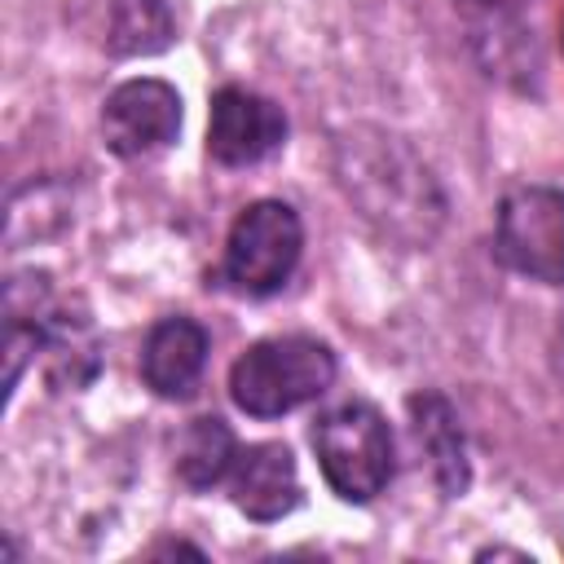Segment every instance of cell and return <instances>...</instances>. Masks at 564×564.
<instances>
[{
    "instance_id": "10",
    "label": "cell",
    "mask_w": 564,
    "mask_h": 564,
    "mask_svg": "<svg viewBox=\"0 0 564 564\" xmlns=\"http://www.w3.org/2000/svg\"><path fill=\"white\" fill-rule=\"evenodd\" d=\"M405 410H410L414 445L423 449V458L432 467V480L441 485L445 498H458L467 489V441H463L454 405L436 392H414Z\"/></svg>"
},
{
    "instance_id": "7",
    "label": "cell",
    "mask_w": 564,
    "mask_h": 564,
    "mask_svg": "<svg viewBox=\"0 0 564 564\" xmlns=\"http://www.w3.org/2000/svg\"><path fill=\"white\" fill-rule=\"evenodd\" d=\"M286 141V115L278 101L251 88H220L207 115V154L225 167H251Z\"/></svg>"
},
{
    "instance_id": "9",
    "label": "cell",
    "mask_w": 564,
    "mask_h": 564,
    "mask_svg": "<svg viewBox=\"0 0 564 564\" xmlns=\"http://www.w3.org/2000/svg\"><path fill=\"white\" fill-rule=\"evenodd\" d=\"M207 366V330L194 317H163L141 344V379L163 401H185Z\"/></svg>"
},
{
    "instance_id": "5",
    "label": "cell",
    "mask_w": 564,
    "mask_h": 564,
    "mask_svg": "<svg viewBox=\"0 0 564 564\" xmlns=\"http://www.w3.org/2000/svg\"><path fill=\"white\" fill-rule=\"evenodd\" d=\"M494 256L533 282H564V189L516 185L494 212Z\"/></svg>"
},
{
    "instance_id": "3",
    "label": "cell",
    "mask_w": 564,
    "mask_h": 564,
    "mask_svg": "<svg viewBox=\"0 0 564 564\" xmlns=\"http://www.w3.org/2000/svg\"><path fill=\"white\" fill-rule=\"evenodd\" d=\"M313 449L326 485L344 502H370L388 489L397 454L388 419L370 401H344L313 423Z\"/></svg>"
},
{
    "instance_id": "12",
    "label": "cell",
    "mask_w": 564,
    "mask_h": 564,
    "mask_svg": "<svg viewBox=\"0 0 564 564\" xmlns=\"http://www.w3.org/2000/svg\"><path fill=\"white\" fill-rule=\"evenodd\" d=\"M40 348H44V370L57 388H79L97 370V335L84 317L70 313H44L40 322Z\"/></svg>"
},
{
    "instance_id": "14",
    "label": "cell",
    "mask_w": 564,
    "mask_h": 564,
    "mask_svg": "<svg viewBox=\"0 0 564 564\" xmlns=\"http://www.w3.org/2000/svg\"><path fill=\"white\" fill-rule=\"evenodd\" d=\"M467 4H480V9H507V4H516V0H467Z\"/></svg>"
},
{
    "instance_id": "6",
    "label": "cell",
    "mask_w": 564,
    "mask_h": 564,
    "mask_svg": "<svg viewBox=\"0 0 564 564\" xmlns=\"http://www.w3.org/2000/svg\"><path fill=\"white\" fill-rule=\"evenodd\" d=\"M181 97L163 79H128L101 106V137L119 159H145L176 141Z\"/></svg>"
},
{
    "instance_id": "2",
    "label": "cell",
    "mask_w": 564,
    "mask_h": 564,
    "mask_svg": "<svg viewBox=\"0 0 564 564\" xmlns=\"http://www.w3.org/2000/svg\"><path fill=\"white\" fill-rule=\"evenodd\" d=\"M335 352L313 335H273L251 344L229 370V397L251 419H278L317 401L335 383Z\"/></svg>"
},
{
    "instance_id": "11",
    "label": "cell",
    "mask_w": 564,
    "mask_h": 564,
    "mask_svg": "<svg viewBox=\"0 0 564 564\" xmlns=\"http://www.w3.org/2000/svg\"><path fill=\"white\" fill-rule=\"evenodd\" d=\"M234 458H238V441L229 432L225 419L216 414H203L194 419L181 441H176V476L189 485V489H212L220 485L229 471H234Z\"/></svg>"
},
{
    "instance_id": "8",
    "label": "cell",
    "mask_w": 564,
    "mask_h": 564,
    "mask_svg": "<svg viewBox=\"0 0 564 564\" xmlns=\"http://www.w3.org/2000/svg\"><path fill=\"white\" fill-rule=\"evenodd\" d=\"M229 494L234 507L251 520H282L300 507V467L286 445L260 441L238 449L234 471H229Z\"/></svg>"
},
{
    "instance_id": "13",
    "label": "cell",
    "mask_w": 564,
    "mask_h": 564,
    "mask_svg": "<svg viewBox=\"0 0 564 564\" xmlns=\"http://www.w3.org/2000/svg\"><path fill=\"white\" fill-rule=\"evenodd\" d=\"M172 44V13L163 0H106V48L115 57H150Z\"/></svg>"
},
{
    "instance_id": "4",
    "label": "cell",
    "mask_w": 564,
    "mask_h": 564,
    "mask_svg": "<svg viewBox=\"0 0 564 564\" xmlns=\"http://www.w3.org/2000/svg\"><path fill=\"white\" fill-rule=\"evenodd\" d=\"M300 251H304V225L295 207L282 198H260L247 203L229 225L220 278L238 295H273L291 282Z\"/></svg>"
},
{
    "instance_id": "1",
    "label": "cell",
    "mask_w": 564,
    "mask_h": 564,
    "mask_svg": "<svg viewBox=\"0 0 564 564\" xmlns=\"http://www.w3.org/2000/svg\"><path fill=\"white\" fill-rule=\"evenodd\" d=\"M335 181L357 216L401 247H427L445 225L432 167L383 128H344L335 137Z\"/></svg>"
}]
</instances>
